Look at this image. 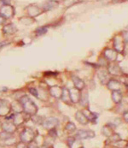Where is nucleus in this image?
Instances as JSON below:
<instances>
[{
    "instance_id": "nucleus-11",
    "label": "nucleus",
    "mask_w": 128,
    "mask_h": 148,
    "mask_svg": "<svg viewBox=\"0 0 128 148\" xmlns=\"http://www.w3.org/2000/svg\"><path fill=\"white\" fill-rule=\"evenodd\" d=\"M1 13L4 16H7V17H10L12 16V14H13V10L10 6H3L1 8Z\"/></svg>"
},
{
    "instance_id": "nucleus-4",
    "label": "nucleus",
    "mask_w": 128,
    "mask_h": 148,
    "mask_svg": "<svg viewBox=\"0 0 128 148\" xmlns=\"http://www.w3.org/2000/svg\"><path fill=\"white\" fill-rule=\"evenodd\" d=\"M95 136V133L92 130H80L78 131L76 137L80 140H84L87 138H93Z\"/></svg>"
},
{
    "instance_id": "nucleus-6",
    "label": "nucleus",
    "mask_w": 128,
    "mask_h": 148,
    "mask_svg": "<svg viewBox=\"0 0 128 148\" xmlns=\"http://www.w3.org/2000/svg\"><path fill=\"white\" fill-rule=\"evenodd\" d=\"M2 127L3 129V131L7 132V133H10V134H13L16 130V126L15 125L14 123H11L10 121H7L5 123H3Z\"/></svg>"
},
{
    "instance_id": "nucleus-15",
    "label": "nucleus",
    "mask_w": 128,
    "mask_h": 148,
    "mask_svg": "<svg viewBox=\"0 0 128 148\" xmlns=\"http://www.w3.org/2000/svg\"><path fill=\"white\" fill-rule=\"evenodd\" d=\"M63 100L65 101V102H69L71 100L70 99V94H69V91L66 88H63V93H62V97Z\"/></svg>"
},
{
    "instance_id": "nucleus-19",
    "label": "nucleus",
    "mask_w": 128,
    "mask_h": 148,
    "mask_svg": "<svg viewBox=\"0 0 128 148\" xmlns=\"http://www.w3.org/2000/svg\"><path fill=\"white\" fill-rule=\"evenodd\" d=\"M75 129H76V127L73 123H68L66 126V130L68 132H74Z\"/></svg>"
},
{
    "instance_id": "nucleus-28",
    "label": "nucleus",
    "mask_w": 128,
    "mask_h": 148,
    "mask_svg": "<svg viewBox=\"0 0 128 148\" xmlns=\"http://www.w3.org/2000/svg\"><path fill=\"white\" fill-rule=\"evenodd\" d=\"M80 148H84V147H80Z\"/></svg>"
},
{
    "instance_id": "nucleus-26",
    "label": "nucleus",
    "mask_w": 128,
    "mask_h": 148,
    "mask_svg": "<svg viewBox=\"0 0 128 148\" xmlns=\"http://www.w3.org/2000/svg\"><path fill=\"white\" fill-rule=\"evenodd\" d=\"M124 119H125V121L128 123V112L124 113Z\"/></svg>"
},
{
    "instance_id": "nucleus-17",
    "label": "nucleus",
    "mask_w": 128,
    "mask_h": 148,
    "mask_svg": "<svg viewBox=\"0 0 128 148\" xmlns=\"http://www.w3.org/2000/svg\"><path fill=\"white\" fill-rule=\"evenodd\" d=\"M11 134H10V133H7V132L3 131V133L0 134V139L6 140L10 139V138L11 137Z\"/></svg>"
},
{
    "instance_id": "nucleus-13",
    "label": "nucleus",
    "mask_w": 128,
    "mask_h": 148,
    "mask_svg": "<svg viewBox=\"0 0 128 148\" xmlns=\"http://www.w3.org/2000/svg\"><path fill=\"white\" fill-rule=\"evenodd\" d=\"M112 99L115 102V103H120L122 99V95L120 92H117V91H114L112 94Z\"/></svg>"
},
{
    "instance_id": "nucleus-27",
    "label": "nucleus",
    "mask_w": 128,
    "mask_h": 148,
    "mask_svg": "<svg viewBox=\"0 0 128 148\" xmlns=\"http://www.w3.org/2000/svg\"><path fill=\"white\" fill-rule=\"evenodd\" d=\"M4 22V19L2 17V16H0V24H2V23H3Z\"/></svg>"
},
{
    "instance_id": "nucleus-24",
    "label": "nucleus",
    "mask_w": 128,
    "mask_h": 148,
    "mask_svg": "<svg viewBox=\"0 0 128 148\" xmlns=\"http://www.w3.org/2000/svg\"><path fill=\"white\" fill-rule=\"evenodd\" d=\"M16 148H28V146L25 143V142H20L17 146H16Z\"/></svg>"
},
{
    "instance_id": "nucleus-5",
    "label": "nucleus",
    "mask_w": 128,
    "mask_h": 148,
    "mask_svg": "<svg viewBox=\"0 0 128 148\" xmlns=\"http://www.w3.org/2000/svg\"><path fill=\"white\" fill-rule=\"evenodd\" d=\"M10 111V106L8 105V103L4 100L0 99V116H7Z\"/></svg>"
},
{
    "instance_id": "nucleus-7",
    "label": "nucleus",
    "mask_w": 128,
    "mask_h": 148,
    "mask_svg": "<svg viewBox=\"0 0 128 148\" xmlns=\"http://www.w3.org/2000/svg\"><path fill=\"white\" fill-rule=\"evenodd\" d=\"M75 118H76V120H77L80 123H81V124H83V125L87 124L88 122H89V120H88L87 117L85 116L84 112H82V111H77L76 114H75Z\"/></svg>"
},
{
    "instance_id": "nucleus-22",
    "label": "nucleus",
    "mask_w": 128,
    "mask_h": 148,
    "mask_svg": "<svg viewBox=\"0 0 128 148\" xmlns=\"http://www.w3.org/2000/svg\"><path fill=\"white\" fill-rule=\"evenodd\" d=\"M46 31H47V29L45 27H40V28L37 29L36 34H37V35H42V34L46 33Z\"/></svg>"
},
{
    "instance_id": "nucleus-21",
    "label": "nucleus",
    "mask_w": 128,
    "mask_h": 148,
    "mask_svg": "<svg viewBox=\"0 0 128 148\" xmlns=\"http://www.w3.org/2000/svg\"><path fill=\"white\" fill-rule=\"evenodd\" d=\"M80 1V0H65V4L67 6H71V5H73V4H74Z\"/></svg>"
},
{
    "instance_id": "nucleus-12",
    "label": "nucleus",
    "mask_w": 128,
    "mask_h": 148,
    "mask_svg": "<svg viewBox=\"0 0 128 148\" xmlns=\"http://www.w3.org/2000/svg\"><path fill=\"white\" fill-rule=\"evenodd\" d=\"M74 85H75V87L78 89V90H81L82 88H84L85 86V84L83 82L82 80L79 79L78 77H74Z\"/></svg>"
},
{
    "instance_id": "nucleus-1",
    "label": "nucleus",
    "mask_w": 128,
    "mask_h": 148,
    "mask_svg": "<svg viewBox=\"0 0 128 148\" xmlns=\"http://www.w3.org/2000/svg\"><path fill=\"white\" fill-rule=\"evenodd\" d=\"M20 102L23 106V110L31 116H33L37 113L38 108L36 105L27 97V96H23L20 99Z\"/></svg>"
},
{
    "instance_id": "nucleus-9",
    "label": "nucleus",
    "mask_w": 128,
    "mask_h": 148,
    "mask_svg": "<svg viewBox=\"0 0 128 148\" xmlns=\"http://www.w3.org/2000/svg\"><path fill=\"white\" fill-rule=\"evenodd\" d=\"M25 122V117L23 116V115L21 113H16L14 115V117H13V123H15L16 126H18V125H21L23 123Z\"/></svg>"
},
{
    "instance_id": "nucleus-23",
    "label": "nucleus",
    "mask_w": 128,
    "mask_h": 148,
    "mask_svg": "<svg viewBox=\"0 0 128 148\" xmlns=\"http://www.w3.org/2000/svg\"><path fill=\"white\" fill-rule=\"evenodd\" d=\"M49 134L52 137V138H56L57 137V131L55 130V128H51L49 131Z\"/></svg>"
},
{
    "instance_id": "nucleus-3",
    "label": "nucleus",
    "mask_w": 128,
    "mask_h": 148,
    "mask_svg": "<svg viewBox=\"0 0 128 148\" xmlns=\"http://www.w3.org/2000/svg\"><path fill=\"white\" fill-rule=\"evenodd\" d=\"M58 123H59L58 119L55 117H49L43 123V125L47 129H51V128H55V127H57Z\"/></svg>"
},
{
    "instance_id": "nucleus-20",
    "label": "nucleus",
    "mask_w": 128,
    "mask_h": 148,
    "mask_svg": "<svg viewBox=\"0 0 128 148\" xmlns=\"http://www.w3.org/2000/svg\"><path fill=\"white\" fill-rule=\"evenodd\" d=\"M102 132H103V134L104 135L109 136V135H111L112 130H111V128H109L108 126H105V127H103V128L102 129Z\"/></svg>"
},
{
    "instance_id": "nucleus-16",
    "label": "nucleus",
    "mask_w": 128,
    "mask_h": 148,
    "mask_svg": "<svg viewBox=\"0 0 128 148\" xmlns=\"http://www.w3.org/2000/svg\"><path fill=\"white\" fill-rule=\"evenodd\" d=\"M3 31H4V33H6L8 34H14L16 31V28L13 25L10 24V25H7L6 27H4Z\"/></svg>"
},
{
    "instance_id": "nucleus-25",
    "label": "nucleus",
    "mask_w": 128,
    "mask_h": 148,
    "mask_svg": "<svg viewBox=\"0 0 128 148\" xmlns=\"http://www.w3.org/2000/svg\"><path fill=\"white\" fill-rule=\"evenodd\" d=\"M29 92H30L33 95H34L35 97H38V92H37L36 89H34V88H30V89H29Z\"/></svg>"
},
{
    "instance_id": "nucleus-10",
    "label": "nucleus",
    "mask_w": 128,
    "mask_h": 148,
    "mask_svg": "<svg viewBox=\"0 0 128 148\" xmlns=\"http://www.w3.org/2000/svg\"><path fill=\"white\" fill-rule=\"evenodd\" d=\"M50 92L52 96L55 98H61L62 93H63V89L59 86H53L50 89Z\"/></svg>"
},
{
    "instance_id": "nucleus-18",
    "label": "nucleus",
    "mask_w": 128,
    "mask_h": 148,
    "mask_svg": "<svg viewBox=\"0 0 128 148\" xmlns=\"http://www.w3.org/2000/svg\"><path fill=\"white\" fill-rule=\"evenodd\" d=\"M32 120L33 121V123H36V124H43V122L42 121V118L40 117V116H35V115H33V118H32Z\"/></svg>"
},
{
    "instance_id": "nucleus-8",
    "label": "nucleus",
    "mask_w": 128,
    "mask_h": 148,
    "mask_svg": "<svg viewBox=\"0 0 128 148\" xmlns=\"http://www.w3.org/2000/svg\"><path fill=\"white\" fill-rule=\"evenodd\" d=\"M69 94H70V99L74 103H77L80 100V93H79V90L77 88L69 90Z\"/></svg>"
},
{
    "instance_id": "nucleus-14",
    "label": "nucleus",
    "mask_w": 128,
    "mask_h": 148,
    "mask_svg": "<svg viewBox=\"0 0 128 148\" xmlns=\"http://www.w3.org/2000/svg\"><path fill=\"white\" fill-rule=\"evenodd\" d=\"M12 109L16 113H21L23 110V106L21 104V102H15L14 104H12Z\"/></svg>"
},
{
    "instance_id": "nucleus-2",
    "label": "nucleus",
    "mask_w": 128,
    "mask_h": 148,
    "mask_svg": "<svg viewBox=\"0 0 128 148\" xmlns=\"http://www.w3.org/2000/svg\"><path fill=\"white\" fill-rule=\"evenodd\" d=\"M35 136L36 135H35L34 130L30 127H27L21 134V140L22 142L29 143L35 139Z\"/></svg>"
}]
</instances>
